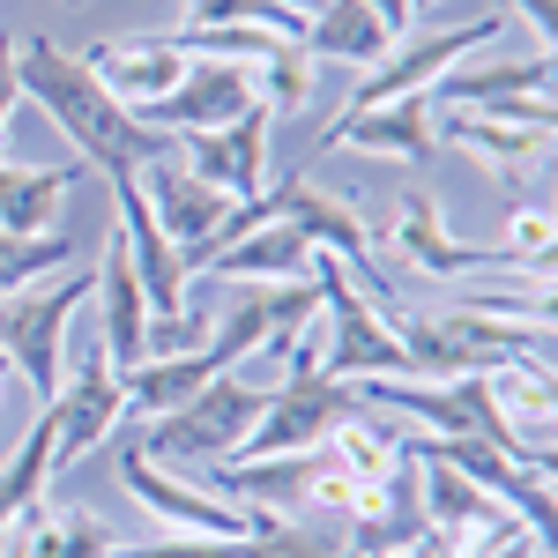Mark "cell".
Returning <instances> with one entry per match:
<instances>
[{
	"instance_id": "60d3db41",
	"label": "cell",
	"mask_w": 558,
	"mask_h": 558,
	"mask_svg": "<svg viewBox=\"0 0 558 558\" xmlns=\"http://www.w3.org/2000/svg\"><path fill=\"white\" fill-rule=\"evenodd\" d=\"M417 8H432V0H417Z\"/></svg>"
},
{
	"instance_id": "d6986e66",
	"label": "cell",
	"mask_w": 558,
	"mask_h": 558,
	"mask_svg": "<svg viewBox=\"0 0 558 558\" xmlns=\"http://www.w3.org/2000/svg\"><path fill=\"white\" fill-rule=\"evenodd\" d=\"M343 529H350V536H343L350 558H395V551H410V544L425 536V470H417V454L387 476L380 492H365V507H357Z\"/></svg>"
},
{
	"instance_id": "3957f363",
	"label": "cell",
	"mask_w": 558,
	"mask_h": 558,
	"mask_svg": "<svg viewBox=\"0 0 558 558\" xmlns=\"http://www.w3.org/2000/svg\"><path fill=\"white\" fill-rule=\"evenodd\" d=\"M260 402H268V387L246 380V365H239V373H216V380H202L179 410H165L134 447H142L149 462H165V470H179V462H231V454H246V439H254Z\"/></svg>"
},
{
	"instance_id": "484cf974",
	"label": "cell",
	"mask_w": 558,
	"mask_h": 558,
	"mask_svg": "<svg viewBox=\"0 0 558 558\" xmlns=\"http://www.w3.org/2000/svg\"><path fill=\"white\" fill-rule=\"evenodd\" d=\"M328 454L343 462L365 492H380L387 476L410 462V432L395 425V417H380V410H357L350 425H336V439H328Z\"/></svg>"
},
{
	"instance_id": "f546056e",
	"label": "cell",
	"mask_w": 558,
	"mask_h": 558,
	"mask_svg": "<svg viewBox=\"0 0 558 558\" xmlns=\"http://www.w3.org/2000/svg\"><path fill=\"white\" fill-rule=\"evenodd\" d=\"M239 558H350V551L328 544L320 529H305V521L254 514V536H239Z\"/></svg>"
},
{
	"instance_id": "ab89813d",
	"label": "cell",
	"mask_w": 558,
	"mask_h": 558,
	"mask_svg": "<svg viewBox=\"0 0 558 558\" xmlns=\"http://www.w3.org/2000/svg\"><path fill=\"white\" fill-rule=\"evenodd\" d=\"M8 558H23V551H15V544H8Z\"/></svg>"
},
{
	"instance_id": "9c48e42d",
	"label": "cell",
	"mask_w": 558,
	"mask_h": 558,
	"mask_svg": "<svg viewBox=\"0 0 558 558\" xmlns=\"http://www.w3.org/2000/svg\"><path fill=\"white\" fill-rule=\"evenodd\" d=\"M45 417H52L60 470H68V462H83V454H97V447L120 432V417H128L120 365H112L105 350H83V357H75V373H60V395L45 402Z\"/></svg>"
},
{
	"instance_id": "4316f807",
	"label": "cell",
	"mask_w": 558,
	"mask_h": 558,
	"mask_svg": "<svg viewBox=\"0 0 558 558\" xmlns=\"http://www.w3.org/2000/svg\"><path fill=\"white\" fill-rule=\"evenodd\" d=\"M202 380H216V357L194 350V357H142L134 373H120V395H128V417L157 425L165 410H179Z\"/></svg>"
},
{
	"instance_id": "5bb4252c",
	"label": "cell",
	"mask_w": 558,
	"mask_h": 558,
	"mask_svg": "<svg viewBox=\"0 0 558 558\" xmlns=\"http://www.w3.org/2000/svg\"><path fill=\"white\" fill-rule=\"evenodd\" d=\"M268 134H276V120H268V105H254L216 134H179V165L231 202H254V194H268Z\"/></svg>"
},
{
	"instance_id": "7402d4cb",
	"label": "cell",
	"mask_w": 558,
	"mask_h": 558,
	"mask_svg": "<svg viewBox=\"0 0 558 558\" xmlns=\"http://www.w3.org/2000/svg\"><path fill=\"white\" fill-rule=\"evenodd\" d=\"M432 97H447L454 112H484L499 97H551V52H529V60H462L454 75H439Z\"/></svg>"
},
{
	"instance_id": "836d02e7",
	"label": "cell",
	"mask_w": 558,
	"mask_h": 558,
	"mask_svg": "<svg viewBox=\"0 0 558 558\" xmlns=\"http://www.w3.org/2000/svg\"><path fill=\"white\" fill-rule=\"evenodd\" d=\"M15 105H23V45H15V31H0V142H8Z\"/></svg>"
},
{
	"instance_id": "e575fe53",
	"label": "cell",
	"mask_w": 558,
	"mask_h": 558,
	"mask_svg": "<svg viewBox=\"0 0 558 558\" xmlns=\"http://www.w3.org/2000/svg\"><path fill=\"white\" fill-rule=\"evenodd\" d=\"M499 15H514V23H529L536 38H544V52H551V38H558V0H492Z\"/></svg>"
},
{
	"instance_id": "8fae6325",
	"label": "cell",
	"mask_w": 558,
	"mask_h": 558,
	"mask_svg": "<svg viewBox=\"0 0 558 558\" xmlns=\"http://www.w3.org/2000/svg\"><path fill=\"white\" fill-rule=\"evenodd\" d=\"M260 89H254V68H239V60H186V75H179L149 112H142V128L157 134H216L231 128L239 112H254Z\"/></svg>"
},
{
	"instance_id": "f35d334b",
	"label": "cell",
	"mask_w": 558,
	"mask_h": 558,
	"mask_svg": "<svg viewBox=\"0 0 558 558\" xmlns=\"http://www.w3.org/2000/svg\"><path fill=\"white\" fill-rule=\"evenodd\" d=\"M0 387H8V357H0Z\"/></svg>"
},
{
	"instance_id": "ac0fdd59",
	"label": "cell",
	"mask_w": 558,
	"mask_h": 558,
	"mask_svg": "<svg viewBox=\"0 0 558 558\" xmlns=\"http://www.w3.org/2000/svg\"><path fill=\"white\" fill-rule=\"evenodd\" d=\"M89 299H97V350H105L120 373H134V365L149 357V299H142V283H134L120 231H112L105 254H97V283H89Z\"/></svg>"
},
{
	"instance_id": "4dcf8cb0",
	"label": "cell",
	"mask_w": 558,
	"mask_h": 558,
	"mask_svg": "<svg viewBox=\"0 0 558 558\" xmlns=\"http://www.w3.org/2000/svg\"><path fill=\"white\" fill-rule=\"evenodd\" d=\"M254 89H260V105H268V120L299 112L305 97H313V60H305L299 45H283L276 60H260V68H254Z\"/></svg>"
},
{
	"instance_id": "d4e9b609",
	"label": "cell",
	"mask_w": 558,
	"mask_h": 558,
	"mask_svg": "<svg viewBox=\"0 0 558 558\" xmlns=\"http://www.w3.org/2000/svg\"><path fill=\"white\" fill-rule=\"evenodd\" d=\"M120 536L89 507H68V499H38L23 514V558H112Z\"/></svg>"
},
{
	"instance_id": "8992f818",
	"label": "cell",
	"mask_w": 558,
	"mask_h": 558,
	"mask_svg": "<svg viewBox=\"0 0 558 558\" xmlns=\"http://www.w3.org/2000/svg\"><path fill=\"white\" fill-rule=\"evenodd\" d=\"M313 283H320V320H328V350H320V373L328 380H410V357L395 343L373 299L343 276V260L313 254Z\"/></svg>"
},
{
	"instance_id": "d6a6232c",
	"label": "cell",
	"mask_w": 558,
	"mask_h": 558,
	"mask_svg": "<svg viewBox=\"0 0 558 558\" xmlns=\"http://www.w3.org/2000/svg\"><path fill=\"white\" fill-rule=\"evenodd\" d=\"M112 558H239V536H179V544H120Z\"/></svg>"
},
{
	"instance_id": "7c38bea8",
	"label": "cell",
	"mask_w": 558,
	"mask_h": 558,
	"mask_svg": "<svg viewBox=\"0 0 558 558\" xmlns=\"http://www.w3.org/2000/svg\"><path fill=\"white\" fill-rule=\"evenodd\" d=\"M134 186H142V202H149V223L172 239L179 268L202 254V246L216 239V223L231 216V194H216L209 179H194L186 165H179V149H172V157H157V165H142Z\"/></svg>"
},
{
	"instance_id": "d590c367",
	"label": "cell",
	"mask_w": 558,
	"mask_h": 558,
	"mask_svg": "<svg viewBox=\"0 0 558 558\" xmlns=\"http://www.w3.org/2000/svg\"><path fill=\"white\" fill-rule=\"evenodd\" d=\"M365 8H373V15H380L387 31H402V23H410V15H417V0H365Z\"/></svg>"
},
{
	"instance_id": "74e56055",
	"label": "cell",
	"mask_w": 558,
	"mask_h": 558,
	"mask_svg": "<svg viewBox=\"0 0 558 558\" xmlns=\"http://www.w3.org/2000/svg\"><path fill=\"white\" fill-rule=\"evenodd\" d=\"M268 8H283V15H305V23H313V15H320L328 0H268Z\"/></svg>"
},
{
	"instance_id": "e0dca14e",
	"label": "cell",
	"mask_w": 558,
	"mask_h": 558,
	"mask_svg": "<svg viewBox=\"0 0 558 558\" xmlns=\"http://www.w3.org/2000/svg\"><path fill=\"white\" fill-rule=\"evenodd\" d=\"M75 60L112 89V105H128L134 120L186 75V52H179L165 31H157V38H105V45H89V52H75Z\"/></svg>"
},
{
	"instance_id": "9a60e30c",
	"label": "cell",
	"mask_w": 558,
	"mask_h": 558,
	"mask_svg": "<svg viewBox=\"0 0 558 558\" xmlns=\"http://www.w3.org/2000/svg\"><path fill=\"white\" fill-rule=\"evenodd\" d=\"M395 254L410 260L417 276H432V283H476V276L514 268L499 246H462V239L447 231V209H439L432 194H402V216H395Z\"/></svg>"
},
{
	"instance_id": "44dd1931",
	"label": "cell",
	"mask_w": 558,
	"mask_h": 558,
	"mask_svg": "<svg viewBox=\"0 0 558 558\" xmlns=\"http://www.w3.org/2000/svg\"><path fill=\"white\" fill-rule=\"evenodd\" d=\"M439 142L470 149L476 165H492L499 179H536L551 157V128H514V120H484V112H447Z\"/></svg>"
},
{
	"instance_id": "52a82bcc",
	"label": "cell",
	"mask_w": 558,
	"mask_h": 558,
	"mask_svg": "<svg viewBox=\"0 0 558 558\" xmlns=\"http://www.w3.org/2000/svg\"><path fill=\"white\" fill-rule=\"evenodd\" d=\"M507 31V15H476V23H454V31H417V38H395L380 68H365V83L350 89L343 112H373V105H395V97H432L439 75H454L462 60L492 52Z\"/></svg>"
},
{
	"instance_id": "cb8c5ba5",
	"label": "cell",
	"mask_w": 558,
	"mask_h": 558,
	"mask_svg": "<svg viewBox=\"0 0 558 558\" xmlns=\"http://www.w3.org/2000/svg\"><path fill=\"white\" fill-rule=\"evenodd\" d=\"M75 165H8L0 157V231H60Z\"/></svg>"
},
{
	"instance_id": "f1b7e54d",
	"label": "cell",
	"mask_w": 558,
	"mask_h": 558,
	"mask_svg": "<svg viewBox=\"0 0 558 558\" xmlns=\"http://www.w3.org/2000/svg\"><path fill=\"white\" fill-rule=\"evenodd\" d=\"M68 260H75V231H0V299L52 283Z\"/></svg>"
},
{
	"instance_id": "7a4b0ae2",
	"label": "cell",
	"mask_w": 558,
	"mask_h": 558,
	"mask_svg": "<svg viewBox=\"0 0 558 558\" xmlns=\"http://www.w3.org/2000/svg\"><path fill=\"white\" fill-rule=\"evenodd\" d=\"M380 320L395 328V343H402V357H410V380H417V373L462 380V373H492V365H507V357H551V328L484 320V313H462V305H439V313L387 305Z\"/></svg>"
},
{
	"instance_id": "ffe728a7",
	"label": "cell",
	"mask_w": 558,
	"mask_h": 558,
	"mask_svg": "<svg viewBox=\"0 0 558 558\" xmlns=\"http://www.w3.org/2000/svg\"><path fill=\"white\" fill-rule=\"evenodd\" d=\"M194 276H231V283H299V276H313V246L276 216V223H254L246 239L216 246ZM194 276H186V283H194Z\"/></svg>"
},
{
	"instance_id": "30bf717a",
	"label": "cell",
	"mask_w": 558,
	"mask_h": 558,
	"mask_svg": "<svg viewBox=\"0 0 558 558\" xmlns=\"http://www.w3.org/2000/svg\"><path fill=\"white\" fill-rule=\"evenodd\" d=\"M120 484H128L157 521H172L179 536H254V514H246V507H231V499H216L209 484H194V476L149 462L134 439L120 447Z\"/></svg>"
},
{
	"instance_id": "8d00e7d4",
	"label": "cell",
	"mask_w": 558,
	"mask_h": 558,
	"mask_svg": "<svg viewBox=\"0 0 558 558\" xmlns=\"http://www.w3.org/2000/svg\"><path fill=\"white\" fill-rule=\"evenodd\" d=\"M395 558H454V551H447V544H439V536H432V529H425V536H417L410 551H395Z\"/></svg>"
},
{
	"instance_id": "ba28073f",
	"label": "cell",
	"mask_w": 558,
	"mask_h": 558,
	"mask_svg": "<svg viewBox=\"0 0 558 558\" xmlns=\"http://www.w3.org/2000/svg\"><path fill=\"white\" fill-rule=\"evenodd\" d=\"M313 320H320V283H313V276H299V283H246V291H239V305L209 320L216 373H239L254 350L299 343Z\"/></svg>"
},
{
	"instance_id": "2e32d148",
	"label": "cell",
	"mask_w": 558,
	"mask_h": 558,
	"mask_svg": "<svg viewBox=\"0 0 558 558\" xmlns=\"http://www.w3.org/2000/svg\"><path fill=\"white\" fill-rule=\"evenodd\" d=\"M484 395H492L499 425L514 439V462H544V470H551V425H558L551 365H544V357H507V365L484 373Z\"/></svg>"
},
{
	"instance_id": "277c9868",
	"label": "cell",
	"mask_w": 558,
	"mask_h": 558,
	"mask_svg": "<svg viewBox=\"0 0 558 558\" xmlns=\"http://www.w3.org/2000/svg\"><path fill=\"white\" fill-rule=\"evenodd\" d=\"M320 328V320H313ZM313 328H305L299 343H283L291 357V380L268 387V402H260V425L246 439V454H231V462H254V454H305V447H328L336 425H350L365 402H357V387L350 380H328L320 373V350H313Z\"/></svg>"
},
{
	"instance_id": "6da1fadb",
	"label": "cell",
	"mask_w": 558,
	"mask_h": 558,
	"mask_svg": "<svg viewBox=\"0 0 558 558\" xmlns=\"http://www.w3.org/2000/svg\"><path fill=\"white\" fill-rule=\"evenodd\" d=\"M23 97H38L45 112H52V128L75 134V157L97 165L105 179H134L142 165H157V157L179 149L172 134L142 128L128 105H112V89L52 38H23Z\"/></svg>"
},
{
	"instance_id": "83f0119b",
	"label": "cell",
	"mask_w": 558,
	"mask_h": 558,
	"mask_svg": "<svg viewBox=\"0 0 558 558\" xmlns=\"http://www.w3.org/2000/svg\"><path fill=\"white\" fill-rule=\"evenodd\" d=\"M52 476H60V447H52V417L38 410V425L15 439V454L0 462V529H15V521L38 507L45 492H52Z\"/></svg>"
},
{
	"instance_id": "603a6c76",
	"label": "cell",
	"mask_w": 558,
	"mask_h": 558,
	"mask_svg": "<svg viewBox=\"0 0 558 558\" xmlns=\"http://www.w3.org/2000/svg\"><path fill=\"white\" fill-rule=\"evenodd\" d=\"M299 52L313 60V68H320V60H343V68H380L387 52H395V31H387L365 0H328V8L305 23Z\"/></svg>"
},
{
	"instance_id": "4fadbf2b",
	"label": "cell",
	"mask_w": 558,
	"mask_h": 558,
	"mask_svg": "<svg viewBox=\"0 0 558 558\" xmlns=\"http://www.w3.org/2000/svg\"><path fill=\"white\" fill-rule=\"evenodd\" d=\"M328 149H365V157H387V165H432V149H439L432 97H395V105H373V112H336L328 128L313 134V157H328Z\"/></svg>"
},
{
	"instance_id": "5b68a950",
	"label": "cell",
	"mask_w": 558,
	"mask_h": 558,
	"mask_svg": "<svg viewBox=\"0 0 558 558\" xmlns=\"http://www.w3.org/2000/svg\"><path fill=\"white\" fill-rule=\"evenodd\" d=\"M89 283H97V268H60L52 283H31V291H8V299H0V357L31 380L38 402L60 395V373H68V320L89 305Z\"/></svg>"
},
{
	"instance_id": "1f68e13d",
	"label": "cell",
	"mask_w": 558,
	"mask_h": 558,
	"mask_svg": "<svg viewBox=\"0 0 558 558\" xmlns=\"http://www.w3.org/2000/svg\"><path fill=\"white\" fill-rule=\"evenodd\" d=\"M551 209H544V202H521L514 216H507V231H499V254L514 260V268H544V260H551Z\"/></svg>"
}]
</instances>
